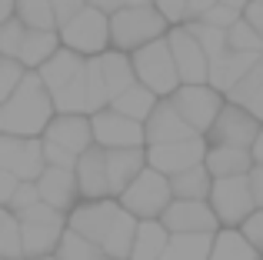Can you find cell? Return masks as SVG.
Instances as JSON below:
<instances>
[{
	"instance_id": "1",
	"label": "cell",
	"mask_w": 263,
	"mask_h": 260,
	"mask_svg": "<svg viewBox=\"0 0 263 260\" xmlns=\"http://www.w3.org/2000/svg\"><path fill=\"white\" fill-rule=\"evenodd\" d=\"M137 224L120 203L110 200H80L67 214V230L87 237L107 260H130L137 237Z\"/></svg>"
},
{
	"instance_id": "2",
	"label": "cell",
	"mask_w": 263,
	"mask_h": 260,
	"mask_svg": "<svg viewBox=\"0 0 263 260\" xmlns=\"http://www.w3.org/2000/svg\"><path fill=\"white\" fill-rule=\"evenodd\" d=\"M53 117H57V110H53L50 90L44 87L37 73H27L20 87L10 94V100L0 107V134L40 140Z\"/></svg>"
},
{
	"instance_id": "3",
	"label": "cell",
	"mask_w": 263,
	"mask_h": 260,
	"mask_svg": "<svg viewBox=\"0 0 263 260\" xmlns=\"http://www.w3.org/2000/svg\"><path fill=\"white\" fill-rule=\"evenodd\" d=\"M40 143H44L47 167L73 170L80 157L93 147V127H90V117H84V114H57V117L50 120V127L44 130Z\"/></svg>"
},
{
	"instance_id": "4",
	"label": "cell",
	"mask_w": 263,
	"mask_h": 260,
	"mask_svg": "<svg viewBox=\"0 0 263 260\" xmlns=\"http://www.w3.org/2000/svg\"><path fill=\"white\" fill-rule=\"evenodd\" d=\"M170 30V24L157 13L154 4L140 7H123L110 17V50L117 53H137L154 40H163Z\"/></svg>"
},
{
	"instance_id": "5",
	"label": "cell",
	"mask_w": 263,
	"mask_h": 260,
	"mask_svg": "<svg viewBox=\"0 0 263 260\" xmlns=\"http://www.w3.org/2000/svg\"><path fill=\"white\" fill-rule=\"evenodd\" d=\"M130 64H134L137 84H143L150 94H157L160 100H170L180 87H183V84H180V73H177V64H174V53H170L167 37L147 44L143 50H137V53H130Z\"/></svg>"
},
{
	"instance_id": "6",
	"label": "cell",
	"mask_w": 263,
	"mask_h": 260,
	"mask_svg": "<svg viewBox=\"0 0 263 260\" xmlns=\"http://www.w3.org/2000/svg\"><path fill=\"white\" fill-rule=\"evenodd\" d=\"M57 37L64 50L80 53L84 60L100 57V53L110 50V17L100 13L97 7H84L73 20L57 27Z\"/></svg>"
},
{
	"instance_id": "7",
	"label": "cell",
	"mask_w": 263,
	"mask_h": 260,
	"mask_svg": "<svg viewBox=\"0 0 263 260\" xmlns=\"http://www.w3.org/2000/svg\"><path fill=\"white\" fill-rule=\"evenodd\" d=\"M123 210L134 220H160L163 210L174 203V190H170V177L157 174V170H143L120 197H117Z\"/></svg>"
},
{
	"instance_id": "8",
	"label": "cell",
	"mask_w": 263,
	"mask_h": 260,
	"mask_svg": "<svg viewBox=\"0 0 263 260\" xmlns=\"http://www.w3.org/2000/svg\"><path fill=\"white\" fill-rule=\"evenodd\" d=\"M170 104H174V110L183 117V124L193 130L197 137H206L213 127V120H217V114L223 110L227 97H220L213 87L206 84H197V87H180V90L170 97Z\"/></svg>"
},
{
	"instance_id": "9",
	"label": "cell",
	"mask_w": 263,
	"mask_h": 260,
	"mask_svg": "<svg viewBox=\"0 0 263 260\" xmlns=\"http://www.w3.org/2000/svg\"><path fill=\"white\" fill-rule=\"evenodd\" d=\"M210 210L217 214L220 227H230V230H240L243 220L257 210L253 203V194H250V180L247 177H230V180H213L210 187Z\"/></svg>"
},
{
	"instance_id": "10",
	"label": "cell",
	"mask_w": 263,
	"mask_h": 260,
	"mask_svg": "<svg viewBox=\"0 0 263 260\" xmlns=\"http://www.w3.org/2000/svg\"><path fill=\"white\" fill-rule=\"evenodd\" d=\"M160 224L174 237H217L220 220L206 200H174L163 210Z\"/></svg>"
},
{
	"instance_id": "11",
	"label": "cell",
	"mask_w": 263,
	"mask_h": 260,
	"mask_svg": "<svg viewBox=\"0 0 263 260\" xmlns=\"http://www.w3.org/2000/svg\"><path fill=\"white\" fill-rule=\"evenodd\" d=\"M44 143L27 137H7L0 134V170L17 177L20 183H37L44 174Z\"/></svg>"
},
{
	"instance_id": "12",
	"label": "cell",
	"mask_w": 263,
	"mask_h": 260,
	"mask_svg": "<svg viewBox=\"0 0 263 260\" xmlns=\"http://www.w3.org/2000/svg\"><path fill=\"white\" fill-rule=\"evenodd\" d=\"M93 127V143L103 150H147V137H143V124L123 117L117 110H100L90 117Z\"/></svg>"
},
{
	"instance_id": "13",
	"label": "cell",
	"mask_w": 263,
	"mask_h": 260,
	"mask_svg": "<svg viewBox=\"0 0 263 260\" xmlns=\"http://www.w3.org/2000/svg\"><path fill=\"white\" fill-rule=\"evenodd\" d=\"M260 120L250 117L243 107L237 104H223V110L217 114L210 134H206V143L210 147H233V150H250L253 140L260 134Z\"/></svg>"
},
{
	"instance_id": "14",
	"label": "cell",
	"mask_w": 263,
	"mask_h": 260,
	"mask_svg": "<svg viewBox=\"0 0 263 260\" xmlns=\"http://www.w3.org/2000/svg\"><path fill=\"white\" fill-rule=\"evenodd\" d=\"M167 44H170V53H174L180 84H183V87L206 84V77H210V60H206L203 47L197 44V37L190 33V27H186V24L170 27V30H167Z\"/></svg>"
},
{
	"instance_id": "15",
	"label": "cell",
	"mask_w": 263,
	"mask_h": 260,
	"mask_svg": "<svg viewBox=\"0 0 263 260\" xmlns=\"http://www.w3.org/2000/svg\"><path fill=\"white\" fill-rule=\"evenodd\" d=\"M206 157V137H186L177 143H160L147 147V167L163 177H177L190 167H200Z\"/></svg>"
},
{
	"instance_id": "16",
	"label": "cell",
	"mask_w": 263,
	"mask_h": 260,
	"mask_svg": "<svg viewBox=\"0 0 263 260\" xmlns=\"http://www.w3.org/2000/svg\"><path fill=\"white\" fill-rule=\"evenodd\" d=\"M77 177V190L80 200H110V183H107V150L103 147H90L73 167Z\"/></svg>"
},
{
	"instance_id": "17",
	"label": "cell",
	"mask_w": 263,
	"mask_h": 260,
	"mask_svg": "<svg viewBox=\"0 0 263 260\" xmlns=\"http://www.w3.org/2000/svg\"><path fill=\"white\" fill-rule=\"evenodd\" d=\"M37 194L47 207L60 210V214H70L80 203V190H77L73 170H60V167H44V174L37 180Z\"/></svg>"
},
{
	"instance_id": "18",
	"label": "cell",
	"mask_w": 263,
	"mask_h": 260,
	"mask_svg": "<svg viewBox=\"0 0 263 260\" xmlns=\"http://www.w3.org/2000/svg\"><path fill=\"white\" fill-rule=\"evenodd\" d=\"M143 137H147V147H160V143H177V140H186V137H197V134L183 124V117L174 110L170 100H160L157 110L143 124Z\"/></svg>"
},
{
	"instance_id": "19",
	"label": "cell",
	"mask_w": 263,
	"mask_h": 260,
	"mask_svg": "<svg viewBox=\"0 0 263 260\" xmlns=\"http://www.w3.org/2000/svg\"><path fill=\"white\" fill-rule=\"evenodd\" d=\"M260 57H263V53H233V50H227L220 60H213V64H210L206 87H213L220 97H227V94H230L233 87H237L240 80H243L247 73L257 67Z\"/></svg>"
},
{
	"instance_id": "20",
	"label": "cell",
	"mask_w": 263,
	"mask_h": 260,
	"mask_svg": "<svg viewBox=\"0 0 263 260\" xmlns=\"http://www.w3.org/2000/svg\"><path fill=\"white\" fill-rule=\"evenodd\" d=\"M147 170V150H107V183L110 197H120Z\"/></svg>"
},
{
	"instance_id": "21",
	"label": "cell",
	"mask_w": 263,
	"mask_h": 260,
	"mask_svg": "<svg viewBox=\"0 0 263 260\" xmlns=\"http://www.w3.org/2000/svg\"><path fill=\"white\" fill-rule=\"evenodd\" d=\"M67 224H20V250L24 260H44L57 254Z\"/></svg>"
},
{
	"instance_id": "22",
	"label": "cell",
	"mask_w": 263,
	"mask_h": 260,
	"mask_svg": "<svg viewBox=\"0 0 263 260\" xmlns=\"http://www.w3.org/2000/svg\"><path fill=\"white\" fill-rule=\"evenodd\" d=\"M84 67H87V60L80 57V53L64 50V47H60V50L37 70V77L44 80V87L50 90V97H53V94H60L67 84H73V80L84 73Z\"/></svg>"
},
{
	"instance_id": "23",
	"label": "cell",
	"mask_w": 263,
	"mask_h": 260,
	"mask_svg": "<svg viewBox=\"0 0 263 260\" xmlns=\"http://www.w3.org/2000/svg\"><path fill=\"white\" fill-rule=\"evenodd\" d=\"M203 167L213 180H230V177H247L253 170L250 150H233V147H210L206 143Z\"/></svg>"
},
{
	"instance_id": "24",
	"label": "cell",
	"mask_w": 263,
	"mask_h": 260,
	"mask_svg": "<svg viewBox=\"0 0 263 260\" xmlns=\"http://www.w3.org/2000/svg\"><path fill=\"white\" fill-rule=\"evenodd\" d=\"M93 60H97V67H100V77H103V87H107V94H110V104H114L123 90H130V87L137 84L134 64H130L127 53L107 50V53H100V57H93Z\"/></svg>"
},
{
	"instance_id": "25",
	"label": "cell",
	"mask_w": 263,
	"mask_h": 260,
	"mask_svg": "<svg viewBox=\"0 0 263 260\" xmlns=\"http://www.w3.org/2000/svg\"><path fill=\"white\" fill-rule=\"evenodd\" d=\"M57 50H60L57 30H27L24 44H20L17 60H20V67H24L27 73H37Z\"/></svg>"
},
{
	"instance_id": "26",
	"label": "cell",
	"mask_w": 263,
	"mask_h": 260,
	"mask_svg": "<svg viewBox=\"0 0 263 260\" xmlns=\"http://www.w3.org/2000/svg\"><path fill=\"white\" fill-rule=\"evenodd\" d=\"M227 104L243 107L250 117H257L263 124V57L257 60V67H253V70L227 94Z\"/></svg>"
},
{
	"instance_id": "27",
	"label": "cell",
	"mask_w": 263,
	"mask_h": 260,
	"mask_svg": "<svg viewBox=\"0 0 263 260\" xmlns=\"http://www.w3.org/2000/svg\"><path fill=\"white\" fill-rule=\"evenodd\" d=\"M167 244H170V234L160 220H140L137 224L130 260H160L163 250H167Z\"/></svg>"
},
{
	"instance_id": "28",
	"label": "cell",
	"mask_w": 263,
	"mask_h": 260,
	"mask_svg": "<svg viewBox=\"0 0 263 260\" xmlns=\"http://www.w3.org/2000/svg\"><path fill=\"white\" fill-rule=\"evenodd\" d=\"M157 104H160V97H157V94H150L143 84H134L130 90H123L120 97L110 104V110L123 114V117L137 120V124H147V117L157 110Z\"/></svg>"
},
{
	"instance_id": "29",
	"label": "cell",
	"mask_w": 263,
	"mask_h": 260,
	"mask_svg": "<svg viewBox=\"0 0 263 260\" xmlns=\"http://www.w3.org/2000/svg\"><path fill=\"white\" fill-rule=\"evenodd\" d=\"M210 187L213 177L206 174V167H190L183 174L170 177V190H174V200H210Z\"/></svg>"
},
{
	"instance_id": "30",
	"label": "cell",
	"mask_w": 263,
	"mask_h": 260,
	"mask_svg": "<svg viewBox=\"0 0 263 260\" xmlns=\"http://www.w3.org/2000/svg\"><path fill=\"white\" fill-rule=\"evenodd\" d=\"M210 260H263V257L250 247V240H247L240 230L220 227V230H217V237H213Z\"/></svg>"
},
{
	"instance_id": "31",
	"label": "cell",
	"mask_w": 263,
	"mask_h": 260,
	"mask_svg": "<svg viewBox=\"0 0 263 260\" xmlns=\"http://www.w3.org/2000/svg\"><path fill=\"white\" fill-rule=\"evenodd\" d=\"M13 17H17L27 30H57V17H53L50 0H17Z\"/></svg>"
},
{
	"instance_id": "32",
	"label": "cell",
	"mask_w": 263,
	"mask_h": 260,
	"mask_svg": "<svg viewBox=\"0 0 263 260\" xmlns=\"http://www.w3.org/2000/svg\"><path fill=\"white\" fill-rule=\"evenodd\" d=\"M213 250V237H174L163 250L160 260H210Z\"/></svg>"
},
{
	"instance_id": "33",
	"label": "cell",
	"mask_w": 263,
	"mask_h": 260,
	"mask_svg": "<svg viewBox=\"0 0 263 260\" xmlns=\"http://www.w3.org/2000/svg\"><path fill=\"white\" fill-rule=\"evenodd\" d=\"M0 257L24 260V250H20V220L7 207H0Z\"/></svg>"
},
{
	"instance_id": "34",
	"label": "cell",
	"mask_w": 263,
	"mask_h": 260,
	"mask_svg": "<svg viewBox=\"0 0 263 260\" xmlns=\"http://www.w3.org/2000/svg\"><path fill=\"white\" fill-rule=\"evenodd\" d=\"M53 257H57V260H100L103 254L87 240V237L73 234V230H64V237H60L57 254H53Z\"/></svg>"
},
{
	"instance_id": "35",
	"label": "cell",
	"mask_w": 263,
	"mask_h": 260,
	"mask_svg": "<svg viewBox=\"0 0 263 260\" xmlns=\"http://www.w3.org/2000/svg\"><path fill=\"white\" fill-rule=\"evenodd\" d=\"M227 50H233V53H263V40H260V33L240 17L237 24L227 30Z\"/></svg>"
},
{
	"instance_id": "36",
	"label": "cell",
	"mask_w": 263,
	"mask_h": 260,
	"mask_svg": "<svg viewBox=\"0 0 263 260\" xmlns=\"http://www.w3.org/2000/svg\"><path fill=\"white\" fill-rule=\"evenodd\" d=\"M190 27V33L197 37V44L203 47V53H206V60H220L227 53V30H217V27H206V24H186Z\"/></svg>"
},
{
	"instance_id": "37",
	"label": "cell",
	"mask_w": 263,
	"mask_h": 260,
	"mask_svg": "<svg viewBox=\"0 0 263 260\" xmlns=\"http://www.w3.org/2000/svg\"><path fill=\"white\" fill-rule=\"evenodd\" d=\"M27 77V70L20 67V60H10V57H0V107L10 100V94L20 87V80Z\"/></svg>"
},
{
	"instance_id": "38",
	"label": "cell",
	"mask_w": 263,
	"mask_h": 260,
	"mask_svg": "<svg viewBox=\"0 0 263 260\" xmlns=\"http://www.w3.org/2000/svg\"><path fill=\"white\" fill-rule=\"evenodd\" d=\"M24 37H27V27L20 24L17 17H13V20H7V24L0 27V57H10V60H17V53H20V44H24Z\"/></svg>"
},
{
	"instance_id": "39",
	"label": "cell",
	"mask_w": 263,
	"mask_h": 260,
	"mask_svg": "<svg viewBox=\"0 0 263 260\" xmlns=\"http://www.w3.org/2000/svg\"><path fill=\"white\" fill-rule=\"evenodd\" d=\"M240 17H243L240 10H230V7H223V4H213L210 10H206L203 17H200V24H206V27H217V30H230V27L237 24ZM193 24H197V20H193Z\"/></svg>"
},
{
	"instance_id": "40",
	"label": "cell",
	"mask_w": 263,
	"mask_h": 260,
	"mask_svg": "<svg viewBox=\"0 0 263 260\" xmlns=\"http://www.w3.org/2000/svg\"><path fill=\"white\" fill-rule=\"evenodd\" d=\"M150 4L157 7V13H160L170 27L186 24V0H150Z\"/></svg>"
},
{
	"instance_id": "41",
	"label": "cell",
	"mask_w": 263,
	"mask_h": 260,
	"mask_svg": "<svg viewBox=\"0 0 263 260\" xmlns=\"http://www.w3.org/2000/svg\"><path fill=\"white\" fill-rule=\"evenodd\" d=\"M240 234H243L247 240H250V247L263 257V210H253V214L247 217L243 227H240Z\"/></svg>"
},
{
	"instance_id": "42",
	"label": "cell",
	"mask_w": 263,
	"mask_h": 260,
	"mask_svg": "<svg viewBox=\"0 0 263 260\" xmlns=\"http://www.w3.org/2000/svg\"><path fill=\"white\" fill-rule=\"evenodd\" d=\"M33 203H40V194H37V183H20L17 187V194H13V200H10V214L17 217V214H24V210H30Z\"/></svg>"
},
{
	"instance_id": "43",
	"label": "cell",
	"mask_w": 263,
	"mask_h": 260,
	"mask_svg": "<svg viewBox=\"0 0 263 260\" xmlns=\"http://www.w3.org/2000/svg\"><path fill=\"white\" fill-rule=\"evenodd\" d=\"M50 7H53V17H57V27H64L67 20H73L84 10L87 0H50Z\"/></svg>"
},
{
	"instance_id": "44",
	"label": "cell",
	"mask_w": 263,
	"mask_h": 260,
	"mask_svg": "<svg viewBox=\"0 0 263 260\" xmlns=\"http://www.w3.org/2000/svg\"><path fill=\"white\" fill-rule=\"evenodd\" d=\"M17 187H20L17 177H10L7 170H0V207H10V200H13V194H17Z\"/></svg>"
},
{
	"instance_id": "45",
	"label": "cell",
	"mask_w": 263,
	"mask_h": 260,
	"mask_svg": "<svg viewBox=\"0 0 263 260\" xmlns=\"http://www.w3.org/2000/svg\"><path fill=\"white\" fill-rule=\"evenodd\" d=\"M247 180H250V194H253L257 210H263V167H253L250 174H247Z\"/></svg>"
},
{
	"instance_id": "46",
	"label": "cell",
	"mask_w": 263,
	"mask_h": 260,
	"mask_svg": "<svg viewBox=\"0 0 263 260\" xmlns=\"http://www.w3.org/2000/svg\"><path fill=\"white\" fill-rule=\"evenodd\" d=\"M243 20L260 33V40H263V4H247L243 7Z\"/></svg>"
},
{
	"instance_id": "47",
	"label": "cell",
	"mask_w": 263,
	"mask_h": 260,
	"mask_svg": "<svg viewBox=\"0 0 263 260\" xmlns=\"http://www.w3.org/2000/svg\"><path fill=\"white\" fill-rule=\"evenodd\" d=\"M217 4V0H186V24H193V20H200L210 7Z\"/></svg>"
},
{
	"instance_id": "48",
	"label": "cell",
	"mask_w": 263,
	"mask_h": 260,
	"mask_svg": "<svg viewBox=\"0 0 263 260\" xmlns=\"http://www.w3.org/2000/svg\"><path fill=\"white\" fill-rule=\"evenodd\" d=\"M250 157H253V167H263V127H260L257 140H253V147H250Z\"/></svg>"
},
{
	"instance_id": "49",
	"label": "cell",
	"mask_w": 263,
	"mask_h": 260,
	"mask_svg": "<svg viewBox=\"0 0 263 260\" xmlns=\"http://www.w3.org/2000/svg\"><path fill=\"white\" fill-rule=\"evenodd\" d=\"M13 7H17V0H0V27L13 20Z\"/></svg>"
},
{
	"instance_id": "50",
	"label": "cell",
	"mask_w": 263,
	"mask_h": 260,
	"mask_svg": "<svg viewBox=\"0 0 263 260\" xmlns=\"http://www.w3.org/2000/svg\"><path fill=\"white\" fill-rule=\"evenodd\" d=\"M217 4H223V7H230V10H240V13H243V7L250 4V0H217Z\"/></svg>"
},
{
	"instance_id": "51",
	"label": "cell",
	"mask_w": 263,
	"mask_h": 260,
	"mask_svg": "<svg viewBox=\"0 0 263 260\" xmlns=\"http://www.w3.org/2000/svg\"><path fill=\"white\" fill-rule=\"evenodd\" d=\"M250 4H263V0H250Z\"/></svg>"
},
{
	"instance_id": "52",
	"label": "cell",
	"mask_w": 263,
	"mask_h": 260,
	"mask_svg": "<svg viewBox=\"0 0 263 260\" xmlns=\"http://www.w3.org/2000/svg\"><path fill=\"white\" fill-rule=\"evenodd\" d=\"M44 260H57V257H44Z\"/></svg>"
},
{
	"instance_id": "53",
	"label": "cell",
	"mask_w": 263,
	"mask_h": 260,
	"mask_svg": "<svg viewBox=\"0 0 263 260\" xmlns=\"http://www.w3.org/2000/svg\"><path fill=\"white\" fill-rule=\"evenodd\" d=\"M100 260H107V257H100Z\"/></svg>"
},
{
	"instance_id": "54",
	"label": "cell",
	"mask_w": 263,
	"mask_h": 260,
	"mask_svg": "<svg viewBox=\"0 0 263 260\" xmlns=\"http://www.w3.org/2000/svg\"><path fill=\"white\" fill-rule=\"evenodd\" d=\"M0 260H4V257H0Z\"/></svg>"
}]
</instances>
